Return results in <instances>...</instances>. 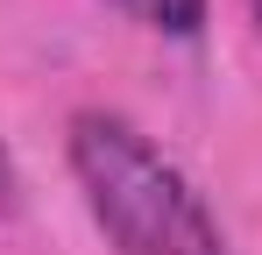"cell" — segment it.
Masks as SVG:
<instances>
[{
    "instance_id": "cell-1",
    "label": "cell",
    "mask_w": 262,
    "mask_h": 255,
    "mask_svg": "<svg viewBox=\"0 0 262 255\" xmlns=\"http://www.w3.org/2000/svg\"><path fill=\"white\" fill-rule=\"evenodd\" d=\"M64 163L114 255H227V234L199 184L128 114L78 107L64 128Z\"/></svg>"
},
{
    "instance_id": "cell-2",
    "label": "cell",
    "mask_w": 262,
    "mask_h": 255,
    "mask_svg": "<svg viewBox=\"0 0 262 255\" xmlns=\"http://www.w3.org/2000/svg\"><path fill=\"white\" fill-rule=\"evenodd\" d=\"M106 7H121L128 22L156 29V36H199V29H206V7H213V0H106Z\"/></svg>"
},
{
    "instance_id": "cell-3",
    "label": "cell",
    "mask_w": 262,
    "mask_h": 255,
    "mask_svg": "<svg viewBox=\"0 0 262 255\" xmlns=\"http://www.w3.org/2000/svg\"><path fill=\"white\" fill-rule=\"evenodd\" d=\"M14 213H21V170H14L7 142H0V220H14Z\"/></svg>"
},
{
    "instance_id": "cell-4",
    "label": "cell",
    "mask_w": 262,
    "mask_h": 255,
    "mask_svg": "<svg viewBox=\"0 0 262 255\" xmlns=\"http://www.w3.org/2000/svg\"><path fill=\"white\" fill-rule=\"evenodd\" d=\"M248 14H255V36H262V0H248Z\"/></svg>"
}]
</instances>
